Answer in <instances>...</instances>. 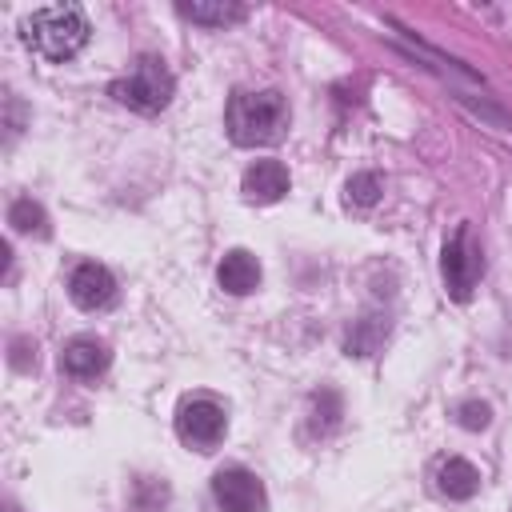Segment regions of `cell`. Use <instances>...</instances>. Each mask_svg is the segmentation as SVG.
Segmentation results:
<instances>
[{"label": "cell", "instance_id": "7", "mask_svg": "<svg viewBox=\"0 0 512 512\" xmlns=\"http://www.w3.org/2000/svg\"><path fill=\"white\" fill-rule=\"evenodd\" d=\"M68 296L84 312H104V308L116 304V280H112V272L104 264H92L88 260V264H80L68 276Z\"/></svg>", "mask_w": 512, "mask_h": 512}, {"label": "cell", "instance_id": "17", "mask_svg": "<svg viewBox=\"0 0 512 512\" xmlns=\"http://www.w3.org/2000/svg\"><path fill=\"white\" fill-rule=\"evenodd\" d=\"M456 416H460V424H464V428L480 432V428H488V416H492V412H488V404L468 400V404H460V412H456Z\"/></svg>", "mask_w": 512, "mask_h": 512}, {"label": "cell", "instance_id": "13", "mask_svg": "<svg viewBox=\"0 0 512 512\" xmlns=\"http://www.w3.org/2000/svg\"><path fill=\"white\" fill-rule=\"evenodd\" d=\"M176 12L184 20H192V24H212V28L244 20V8L240 4H224V0H216V4H176Z\"/></svg>", "mask_w": 512, "mask_h": 512}, {"label": "cell", "instance_id": "6", "mask_svg": "<svg viewBox=\"0 0 512 512\" xmlns=\"http://www.w3.org/2000/svg\"><path fill=\"white\" fill-rule=\"evenodd\" d=\"M212 500L220 512H264V484L248 468H220L212 476Z\"/></svg>", "mask_w": 512, "mask_h": 512}, {"label": "cell", "instance_id": "8", "mask_svg": "<svg viewBox=\"0 0 512 512\" xmlns=\"http://www.w3.org/2000/svg\"><path fill=\"white\" fill-rule=\"evenodd\" d=\"M108 360H112V352H108V344L96 340V336H72V340L64 344V352H60V368H64L68 376H76V380H96V376H104Z\"/></svg>", "mask_w": 512, "mask_h": 512}, {"label": "cell", "instance_id": "16", "mask_svg": "<svg viewBox=\"0 0 512 512\" xmlns=\"http://www.w3.org/2000/svg\"><path fill=\"white\" fill-rule=\"evenodd\" d=\"M348 200H352V204H364V208L376 204V200H380V180H376L372 172H356V176L348 180Z\"/></svg>", "mask_w": 512, "mask_h": 512}, {"label": "cell", "instance_id": "9", "mask_svg": "<svg viewBox=\"0 0 512 512\" xmlns=\"http://www.w3.org/2000/svg\"><path fill=\"white\" fill-rule=\"evenodd\" d=\"M288 192V168L280 160H256L244 172V196L256 204H276Z\"/></svg>", "mask_w": 512, "mask_h": 512}, {"label": "cell", "instance_id": "11", "mask_svg": "<svg viewBox=\"0 0 512 512\" xmlns=\"http://www.w3.org/2000/svg\"><path fill=\"white\" fill-rule=\"evenodd\" d=\"M436 488H440V496H448V500H472V496L480 492V472H476L468 460L448 456V460L436 468Z\"/></svg>", "mask_w": 512, "mask_h": 512}, {"label": "cell", "instance_id": "4", "mask_svg": "<svg viewBox=\"0 0 512 512\" xmlns=\"http://www.w3.org/2000/svg\"><path fill=\"white\" fill-rule=\"evenodd\" d=\"M440 272H444V288H448L452 300H468L472 288L480 284V276H484V252H480V244L472 240L468 224H460V228L448 236L444 256H440Z\"/></svg>", "mask_w": 512, "mask_h": 512}, {"label": "cell", "instance_id": "3", "mask_svg": "<svg viewBox=\"0 0 512 512\" xmlns=\"http://www.w3.org/2000/svg\"><path fill=\"white\" fill-rule=\"evenodd\" d=\"M172 88H176V80H172L168 64H164L160 56H140L120 80H112L108 92H112L124 108L152 116V112H160V108L172 100Z\"/></svg>", "mask_w": 512, "mask_h": 512}, {"label": "cell", "instance_id": "14", "mask_svg": "<svg viewBox=\"0 0 512 512\" xmlns=\"http://www.w3.org/2000/svg\"><path fill=\"white\" fill-rule=\"evenodd\" d=\"M340 428V396L332 388H320L312 396V432L316 436H328Z\"/></svg>", "mask_w": 512, "mask_h": 512}, {"label": "cell", "instance_id": "2", "mask_svg": "<svg viewBox=\"0 0 512 512\" xmlns=\"http://www.w3.org/2000/svg\"><path fill=\"white\" fill-rule=\"evenodd\" d=\"M224 124H228L232 144H240V148H264V144H276L284 136V128H288V104L272 88H264V92H236L228 100Z\"/></svg>", "mask_w": 512, "mask_h": 512}, {"label": "cell", "instance_id": "5", "mask_svg": "<svg viewBox=\"0 0 512 512\" xmlns=\"http://www.w3.org/2000/svg\"><path fill=\"white\" fill-rule=\"evenodd\" d=\"M224 428H228V416H224V408H220L216 400H208V396H192V400H184V404L176 408V436H180L184 444L200 448V452L216 448V444L224 440Z\"/></svg>", "mask_w": 512, "mask_h": 512}, {"label": "cell", "instance_id": "15", "mask_svg": "<svg viewBox=\"0 0 512 512\" xmlns=\"http://www.w3.org/2000/svg\"><path fill=\"white\" fill-rule=\"evenodd\" d=\"M8 224H12L16 232H36V236H44V232H48L44 208H40L36 200H28V196L12 200V208H8Z\"/></svg>", "mask_w": 512, "mask_h": 512}, {"label": "cell", "instance_id": "10", "mask_svg": "<svg viewBox=\"0 0 512 512\" xmlns=\"http://www.w3.org/2000/svg\"><path fill=\"white\" fill-rule=\"evenodd\" d=\"M216 280H220V288H224V292H232V296H248V292H256V288H260V264H256V256H252V252L232 248V252L220 260Z\"/></svg>", "mask_w": 512, "mask_h": 512}, {"label": "cell", "instance_id": "12", "mask_svg": "<svg viewBox=\"0 0 512 512\" xmlns=\"http://www.w3.org/2000/svg\"><path fill=\"white\" fill-rule=\"evenodd\" d=\"M388 336V316H360L348 336H344V352L348 356H372Z\"/></svg>", "mask_w": 512, "mask_h": 512}, {"label": "cell", "instance_id": "1", "mask_svg": "<svg viewBox=\"0 0 512 512\" xmlns=\"http://www.w3.org/2000/svg\"><path fill=\"white\" fill-rule=\"evenodd\" d=\"M24 44L44 60H68L88 44V16L76 4H48L32 8L20 24Z\"/></svg>", "mask_w": 512, "mask_h": 512}]
</instances>
